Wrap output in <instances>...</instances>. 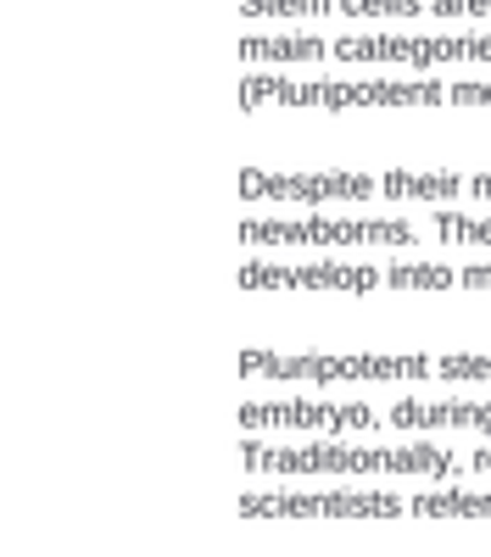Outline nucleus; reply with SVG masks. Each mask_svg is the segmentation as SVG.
Instances as JSON below:
<instances>
[{
	"label": "nucleus",
	"instance_id": "nucleus-1",
	"mask_svg": "<svg viewBox=\"0 0 491 557\" xmlns=\"http://www.w3.org/2000/svg\"><path fill=\"white\" fill-rule=\"evenodd\" d=\"M246 474H419V480H453L458 462L441 446H341V441H307V446H262L257 435H241Z\"/></svg>",
	"mask_w": 491,
	"mask_h": 557
},
{
	"label": "nucleus",
	"instance_id": "nucleus-2",
	"mask_svg": "<svg viewBox=\"0 0 491 557\" xmlns=\"http://www.w3.org/2000/svg\"><path fill=\"white\" fill-rule=\"evenodd\" d=\"M441 78H280L246 67L241 107H319V112H364V107H441Z\"/></svg>",
	"mask_w": 491,
	"mask_h": 557
},
{
	"label": "nucleus",
	"instance_id": "nucleus-3",
	"mask_svg": "<svg viewBox=\"0 0 491 557\" xmlns=\"http://www.w3.org/2000/svg\"><path fill=\"white\" fill-rule=\"evenodd\" d=\"M246 380H280V385H364V380H425L435 362L425 351H319V357H280L246 346L241 351Z\"/></svg>",
	"mask_w": 491,
	"mask_h": 557
},
{
	"label": "nucleus",
	"instance_id": "nucleus-4",
	"mask_svg": "<svg viewBox=\"0 0 491 557\" xmlns=\"http://www.w3.org/2000/svg\"><path fill=\"white\" fill-rule=\"evenodd\" d=\"M241 246H280V251H414L419 235L408 218H246Z\"/></svg>",
	"mask_w": 491,
	"mask_h": 557
},
{
	"label": "nucleus",
	"instance_id": "nucleus-5",
	"mask_svg": "<svg viewBox=\"0 0 491 557\" xmlns=\"http://www.w3.org/2000/svg\"><path fill=\"white\" fill-rule=\"evenodd\" d=\"M241 519H402L408 502L396 491H246Z\"/></svg>",
	"mask_w": 491,
	"mask_h": 557
},
{
	"label": "nucleus",
	"instance_id": "nucleus-6",
	"mask_svg": "<svg viewBox=\"0 0 491 557\" xmlns=\"http://www.w3.org/2000/svg\"><path fill=\"white\" fill-rule=\"evenodd\" d=\"M330 51L341 62L441 67V62H491V34H341Z\"/></svg>",
	"mask_w": 491,
	"mask_h": 557
},
{
	"label": "nucleus",
	"instance_id": "nucleus-7",
	"mask_svg": "<svg viewBox=\"0 0 491 557\" xmlns=\"http://www.w3.org/2000/svg\"><path fill=\"white\" fill-rule=\"evenodd\" d=\"M380 184L369 173L346 168H319V173H268L246 168L241 173V201H274V207H364Z\"/></svg>",
	"mask_w": 491,
	"mask_h": 557
},
{
	"label": "nucleus",
	"instance_id": "nucleus-8",
	"mask_svg": "<svg viewBox=\"0 0 491 557\" xmlns=\"http://www.w3.org/2000/svg\"><path fill=\"white\" fill-rule=\"evenodd\" d=\"M241 290H335V296H364L375 285H385V273L369 268V262H262V257H246L241 262Z\"/></svg>",
	"mask_w": 491,
	"mask_h": 557
},
{
	"label": "nucleus",
	"instance_id": "nucleus-9",
	"mask_svg": "<svg viewBox=\"0 0 491 557\" xmlns=\"http://www.w3.org/2000/svg\"><path fill=\"white\" fill-rule=\"evenodd\" d=\"M241 430H324V435H375L380 412L364 401H246Z\"/></svg>",
	"mask_w": 491,
	"mask_h": 557
},
{
	"label": "nucleus",
	"instance_id": "nucleus-10",
	"mask_svg": "<svg viewBox=\"0 0 491 557\" xmlns=\"http://www.w3.org/2000/svg\"><path fill=\"white\" fill-rule=\"evenodd\" d=\"M396 430H480L491 435V401H408L391 407Z\"/></svg>",
	"mask_w": 491,
	"mask_h": 557
},
{
	"label": "nucleus",
	"instance_id": "nucleus-11",
	"mask_svg": "<svg viewBox=\"0 0 491 557\" xmlns=\"http://www.w3.org/2000/svg\"><path fill=\"white\" fill-rule=\"evenodd\" d=\"M469 184L458 173H419V168H391L380 178V196L391 201H419V207H453Z\"/></svg>",
	"mask_w": 491,
	"mask_h": 557
},
{
	"label": "nucleus",
	"instance_id": "nucleus-12",
	"mask_svg": "<svg viewBox=\"0 0 491 557\" xmlns=\"http://www.w3.org/2000/svg\"><path fill=\"white\" fill-rule=\"evenodd\" d=\"M324 34H241V62L246 67H262V62H324Z\"/></svg>",
	"mask_w": 491,
	"mask_h": 557
},
{
	"label": "nucleus",
	"instance_id": "nucleus-13",
	"mask_svg": "<svg viewBox=\"0 0 491 557\" xmlns=\"http://www.w3.org/2000/svg\"><path fill=\"white\" fill-rule=\"evenodd\" d=\"M414 519H491V496L486 491H419L408 496Z\"/></svg>",
	"mask_w": 491,
	"mask_h": 557
},
{
	"label": "nucleus",
	"instance_id": "nucleus-14",
	"mask_svg": "<svg viewBox=\"0 0 491 557\" xmlns=\"http://www.w3.org/2000/svg\"><path fill=\"white\" fill-rule=\"evenodd\" d=\"M385 285L391 290H453L458 273L446 262H408V257H396V262H385Z\"/></svg>",
	"mask_w": 491,
	"mask_h": 557
},
{
	"label": "nucleus",
	"instance_id": "nucleus-15",
	"mask_svg": "<svg viewBox=\"0 0 491 557\" xmlns=\"http://www.w3.org/2000/svg\"><path fill=\"white\" fill-rule=\"evenodd\" d=\"M435 235L446 246H491V212H435Z\"/></svg>",
	"mask_w": 491,
	"mask_h": 557
},
{
	"label": "nucleus",
	"instance_id": "nucleus-16",
	"mask_svg": "<svg viewBox=\"0 0 491 557\" xmlns=\"http://www.w3.org/2000/svg\"><path fill=\"white\" fill-rule=\"evenodd\" d=\"M335 0H241V17H324Z\"/></svg>",
	"mask_w": 491,
	"mask_h": 557
},
{
	"label": "nucleus",
	"instance_id": "nucleus-17",
	"mask_svg": "<svg viewBox=\"0 0 491 557\" xmlns=\"http://www.w3.org/2000/svg\"><path fill=\"white\" fill-rule=\"evenodd\" d=\"M435 374L446 385H464V380H491V357H475V351H446L435 357Z\"/></svg>",
	"mask_w": 491,
	"mask_h": 557
},
{
	"label": "nucleus",
	"instance_id": "nucleus-18",
	"mask_svg": "<svg viewBox=\"0 0 491 557\" xmlns=\"http://www.w3.org/2000/svg\"><path fill=\"white\" fill-rule=\"evenodd\" d=\"M425 7L430 0H335V12H346V17H414Z\"/></svg>",
	"mask_w": 491,
	"mask_h": 557
},
{
	"label": "nucleus",
	"instance_id": "nucleus-19",
	"mask_svg": "<svg viewBox=\"0 0 491 557\" xmlns=\"http://www.w3.org/2000/svg\"><path fill=\"white\" fill-rule=\"evenodd\" d=\"M446 101L453 107H491V78H458L446 89Z\"/></svg>",
	"mask_w": 491,
	"mask_h": 557
},
{
	"label": "nucleus",
	"instance_id": "nucleus-20",
	"mask_svg": "<svg viewBox=\"0 0 491 557\" xmlns=\"http://www.w3.org/2000/svg\"><path fill=\"white\" fill-rule=\"evenodd\" d=\"M435 17H486L491 0H430Z\"/></svg>",
	"mask_w": 491,
	"mask_h": 557
},
{
	"label": "nucleus",
	"instance_id": "nucleus-21",
	"mask_svg": "<svg viewBox=\"0 0 491 557\" xmlns=\"http://www.w3.org/2000/svg\"><path fill=\"white\" fill-rule=\"evenodd\" d=\"M458 285H464V290H491V262H469V268L458 273Z\"/></svg>",
	"mask_w": 491,
	"mask_h": 557
},
{
	"label": "nucleus",
	"instance_id": "nucleus-22",
	"mask_svg": "<svg viewBox=\"0 0 491 557\" xmlns=\"http://www.w3.org/2000/svg\"><path fill=\"white\" fill-rule=\"evenodd\" d=\"M469 196H480V201H491V173H475V178H469Z\"/></svg>",
	"mask_w": 491,
	"mask_h": 557
},
{
	"label": "nucleus",
	"instance_id": "nucleus-23",
	"mask_svg": "<svg viewBox=\"0 0 491 557\" xmlns=\"http://www.w3.org/2000/svg\"><path fill=\"white\" fill-rule=\"evenodd\" d=\"M475 474H491V446H480V451H475Z\"/></svg>",
	"mask_w": 491,
	"mask_h": 557
}]
</instances>
